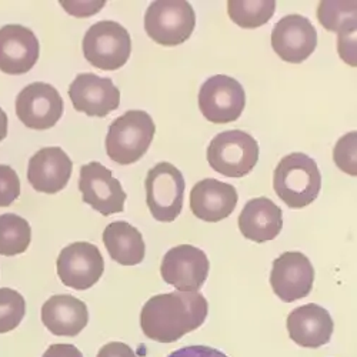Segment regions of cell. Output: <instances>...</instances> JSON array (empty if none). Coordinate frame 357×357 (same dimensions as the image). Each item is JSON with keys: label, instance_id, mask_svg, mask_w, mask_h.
<instances>
[{"label": "cell", "instance_id": "6da1fadb", "mask_svg": "<svg viewBox=\"0 0 357 357\" xmlns=\"http://www.w3.org/2000/svg\"><path fill=\"white\" fill-rule=\"evenodd\" d=\"M209 312V303L199 291L158 294L149 299L140 313V327L146 337L159 343H173L199 329Z\"/></svg>", "mask_w": 357, "mask_h": 357}, {"label": "cell", "instance_id": "7a4b0ae2", "mask_svg": "<svg viewBox=\"0 0 357 357\" xmlns=\"http://www.w3.org/2000/svg\"><path fill=\"white\" fill-rule=\"evenodd\" d=\"M273 189L290 209H303L312 204L321 189L317 163L301 152L284 156L275 169Z\"/></svg>", "mask_w": 357, "mask_h": 357}, {"label": "cell", "instance_id": "3957f363", "mask_svg": "<svg viewBox=\"0 0 357 357\" xmlns=\"http://www.w3.org/2000/svg\"><path fill=\"white\" fill-rule=\"evenodd\" d=\"M153 119L144 110H129L114 119L106 136L107 156L119 165H132L149 151L155 137Z\"/></svg>", "mask_w": 357, "mask_h": 357}, {"label": "cell", "instance_id": "277c9868", "mask_svg": "<svg viewBox=\"0 0 357 357\" xmlns=\"http://www.w3.org/2000/svg\"><path fill=\"white\" fill-rule=\"evenodd\" d=\"M86 61L100 70H117L126 65L132 52V39L126 27L113 20H102L89 27L83 42Z\"/></svg>", "mask_w": 357, "mask_h": 357}, {"label": "cell", "instance_id": "5b68a950", "mask_svg": "<svg viewBox=\"0 0 357 357\" xmlns=\"http://www.w3.org/2000/svg\"><path fill=\"white\" fill-rule=\"evenodd\" d=\"M195 26V9L185 0H159L149 6L144 15L147 36L162 46L185 43Z\"/></svg>", "mask_w": 357, "mask_h": 357}, {"label": "cell", "instance_id": "8992f818", "mask_svg": "<svg viewBox=\"0 0 357 357\" xmlns=\"http://www.w3.org/2000/svg\"><path fill=\"white\" fill-rule=\"evenodd\" d=\"M259 160L257 140L239 129L222 132L207 147V162L226 177H245Z\"/></svg>", "mask_w": 357, "mask_h": 357}, {"label": "cell", "instance_id": "52a82bcc", "mask_svg": "<svg viewBox=\"0 0 357 357\" xmlns=\"http://www.w3.org/2000/svg\"><path fill=\"white\" fill-rule=\"evenodd\" d=\"M146 203L158 222L170 223L183 209L185 178L172 163L162 162L149 170L146 181Z\"/></svg>", "mask_w": 357, "mask_h": 357}, {"label": "cell", "instance_id": "ba28073f", "mask_svg": "<svg viewBox=\"0 0 357 357\" xmlns=\"http://www.w3.org/2000/svg\"><path fill=\"white\" fill-rule=\"evenodd\" d=\"M246 106L243 86L236 79L218 75L207 79L199 92V107L207 121L218 125L236 122Z\"/></svg>", "mask_w": 357, "mask_h": 357}, {"label": "cell", "instance_id": "9c48e42d", "mask_svg": "<svg viewBox=\"0 0 357 357\" xmlns=\"http://www.w3.org/2000/svg\"><path fill=\"white\" fill-rule=\"evenodd\" d=\"M16 114L29 129H52L63 114V99L49 83L36 82L26 86L16 98Z\"/></svg>", "mask_w": 357, "mask_h": 357}, {"label": "cell", "instance_id": "30bf717a", "mask_svg": "<svg viewBox=\"0 0 357 357\" xmlns=\"http://www.w3.org/2000/svg\"><path fill=\"white\" fill-rule=\"evenodd\" d=\"M79 190L84 203L91 204L103 216L122 213L125 211L126 193L112 172L99 162L80 167Z\"/></svg>", "mask_w": 357, "mask_h": 357}, {"label": "cell", "instance_id": "8fae6325", "mask_svg": "<svg viewBox=\"0 0 357 357\" xmlns=\"http://www.w3.org/2000/svg\"><path fill=\"white\" fill-rule=\"evenodd\" d=\"M57 276L75 290H87L99 282L105 272V260L98 246L76 242L66 246L56 261Z\"/></svg>", "mask_w": 357, "mask_h": 357}, {"label": "cell", "instance_id": "7c38bea8", "mask_svg": "<svg viewBox=\"0 0 357 357\" xmlns=\"http://www.w3.org/2000/svg\"><path fill=\"white\" fill-rule=\"evenodd\" d=\"M209 269L206 253L192 245L172 248L160 264L163 280L181 291H199L209 276Z\"/></svg>", "mask_w": 357, "mask_h": 357}, {"label": "cell", "instance_id": "4fadbf2b", "mask_svg": "<svg viewBox=\"0 0 357 357\" xmlns=\"http://www.w3.org/2000/svg\"><path fill=\"white\" fill-rule=\"evenodd\" d=\"M314 282V269L309 257L301 252H286L272 266L271 284L280 301L291 303L306 297Z\"/></svg>", "mask_w": 357, "mask_h": 357}, {"label": "cell", "instance_id": "5bb4252c", "mask_svg": "<svg viewBox=\"0 0 357 357\" xmlns=\"http://www.w3.org/2000/svg\"><path fill=\"white\" fill-rule=\"evenodd\" d=\"M317 46V32L312 22L302 15L282 17L272 32V47L284 62L302 63Z\"/></svg>", "mask_w": 357, "mask_h": 357}, {"label": "cell", "instance_id": "9a60e30c", "mask_svg": "<svg viewBox=\"0 0 357 357\" xmlns=\"http://www.w3.org/2000/svg\"><path fill=\"white\" fill-rule=\"evenodd\" d=\"M69 98L77 112L89 117H105L121 105V92L112 79L80 73L69 86Z\"/></svg>", "mask_w": 357, "mask_h": 357}, {"label": "cell", "instance_id": "2e32d148", "mask_svg": "<svg viewBox=\"0 0 357 357\" xmlns=\"http://www.w3.org/2000/svg\"><path fill=\"white\" fill-rule=\"evenodd\" d=\"M39 40L31 29L6 24L0 29V72L24 75L39 59Z\"/></svg>", "mask_w": 357, "mask_h": 357}, {"label": "cell", "instance_id": "e0dca14e", "mask_svg": "<svg viewBox=\"0 0 357 357\" xmlns=\"http://www.w3.org/2000/svg\"><path fill=\"white\" fill-rule=\"evenodd\" d=\"M73 163L62 147H43L27 167V181L36 192L54 195L63 190L72 176Z\"/></svg>", "mask_w": 357, "mask_h": 357}, {"label": "cell", "instance_id": "ac0fdd59", "mask_svg": "<svg viewBox=\"0 0 357 357\" xmlns=\"http://www.w3.org/2000/svg\"><path fill=\"white\" fill-rule=\"evenodd\" d=\"M286 326L290 339L297 346L307 349H317L329 343L335 329L331 313L316 303L290 312Z\"/></svg>", "mask_w": 357, "mask_h": 357}, {"label": "cell", "instance_id": "d6986e66", "mask_svg": "<svg viewBox=\"0 0 357 357\" xmlns=\"http://www.w3.org/2000/svg\"><path fill=\"white\" fill-rule=\"evenodd\" d=\"M237 200L239 196L234 186L216 178H203L190 192V209L197 219L216 223L233 213Z\"/></svg>", "mask_w": 357, "mask_h": 357}, {"label": "cell", "instance_id": "ffe728a7", "mask_svg": "<svg viewBox=\"0 0 357 357\" xmlns=\"http://www.w3.org/2000/svg\"><path fill=\"white\" fill-rule=\"evenodd\" d=\"M42 321L54 336H77L89 323L84 302L70 294H54L42 306Z\"/></svg>", "mask_w": 357, "mask_h": 357}, {"label": "cell", "instance_id": "44dd1931", "mask_svg": "<svg viewBox=\"0 0 357 357\" xmlns=\"http://www.w3.org/2000/svg\"><path fill=\"white\" fill-rule=\"evenodd\" d=\"M283 227L282 209L267 197L249 200L239 216V229L246 239L264 243L279 236Z\"/></svg>", "mask_w": 357, "mask_h": 357}, {"label": "cell", "instance_id": "7402d4cb", "mask_svg": "<svg viewBox=\"0 0 357 357\" xmlns=\"http://www.w3.org/2000/svg\"><path fill=\"white\" fill-rule=\"evenodd\" d=\"M103 243L110 257L122 266H136L144 259L143 236L128 222L107 225L103 231Z\"/></svg>", "mask_w": 357, "mask_h": 357}, {"label": "cell", "instance_id": "603a6c76", "mask_svg": "<svg viewBox=\"0 0 357 357\" xmlns=\"http://www.w3.org/2000/svg\"><path fill=\"white\" fill-rule=\"evenodd\" d=\"M32 241V229L23 218L5 213L0 216V255L17 256L27 250Z\"/></svg>", "mask_w": 357, "mask_h": 357}, {"label": "cell", "instance_id": "cb8c5ba5", "mask_svg": "<svg viewBox=\"0 0 357 357\" xmlns=\"http://www.w3.org/2000/svg\"><path fill=\"white\" fill-rule=\"evenodd\" d=\"M276 10L275 0H229L227 13L229 17L243 29H256L266 24L272 19Z\"/></svg>", "mask_w": 357, "mask_h": 357}, {"label": "cell", "instance_id": "d4e9b609", "mask_svg": "<svg viewBox=\"0 0 357 357\" xmlns=\"http://www.w3.org/2000/svg\"><path fill=\"white\" fill-rule=\"evenodd\" d=\"M357 3L350 2H320L317 8V19L329 32L347 33L354 32L357 26Z\"/></svg>", "mask_w": 357, "mask_h": 357}, {"label": "cell", "instance_id": "484cf974", "mask_svg": "<svg viewBox=\"0 0 357 357\" xmlns=\"http://www.w3.org/2000/svg\"><path fill=\"white\" fill-rule=\"evenodd\" d=\"M26 313L23 296L9 287L0 289V335L15 331Z\"/></svg>", "mask_w": 357, "mask_h": 357}, {"label": "cell", "instance_id": "4316f807", "mask_svg": "<svg viewBox=\"0 0 357 357\" xmlns=\"http://www.w3.org/2000/svg\"><path fill=\"white\" fill-rule=\"evenodd\" d=\"M357 133L350 132L340 137L333 149V160L340 170L350 176H357Z\"/></svg>", "mask_w": 357, "mask_h": 357}, {"label": "cell", "instance_id": "83f0119b", "mask_svg": "<svg viewBox=\"0 0 357 357\" xmlns=\"http://www.w3.org/2000/svg\"><path fill=\"white\" fill-rule=\"evenodd\" d=\"M20 196V178L8 165H0V207L10 206Z\"/></svg>", "mask_w": 357, "mask_h": 357}, {"label": "cell", "instance_id": "f1b7e54d", "mask_svg": "<svg viewBox=\"0 0 357 357\" xmlns=\"http://www.w3.org/2000/svg\"><path fill=\"white\" fill-rule=\"evenodd\" d=\"M337 49L343 61L350 66H357L356 59V31L337 36Z\"/></svg>", "mask_w": 357, "mask_h": 357}, {"label": "cell", "instance_id": "f546056e", "mask_svg": "<svg viewBox=\"0 0 357 357\" xmlns=\"http://www.w3.org/2000/svg\"><path fill=\"white\" fill-rule=\"evenodd\" d=\"M105 3L106 2H102V0L100 2H65V0L61 2L63 9L76 17L93 16L105 6Z\"/></svg>", "mask_w": 357, "mask_h": 357}, {"label": "cell", "instance_id": "4dcf8cb0", "mask_svg": "<svg viewBox=\"0 0 357 357\" xmlns=\"http://www.w3.org/2000/svg\"><path fill=\"white\" fill-rule=\"evenodd\" d=\"M167 357H227L218 349L209 346H186L172 351Z\"/></svg>", "mask_w": 357, "mask_h": 357}, {"label": "cell", "instance_id": "1f68e13d", "mask_svg": "<svg viewBox=\"0 0 357 357\" xmlns=\"http://www.w3.org/2000/svg\"><path fill=\"white\" fill-rule=\"evenodd\" d=\"M98 357H137V356L128 344L121 342H110L99 350Z\"/></svg>", "mask_w": 357, "mask_h": 357}, {"label": "cell", "instance_id": "d6a6232c", "mask_svg": "<svg viewBox=\"0 0 357 357\" xmlns=\"http://www.w3.org/2000/svg\"><path fill=\"white\" fill-rule=\"evenodd\" d=\"M42 357H83V354L73 344L59 343V344L49 346Z\"/></svg>", "mask_w": 357, "mask_h": 357}, {"label": "cell", "instance_id": "836d02e7", "mask_svg": "<svg viewBox=\"0 0 357 357\" xmlns=\"http://www.w3.org/2000/svg\"><path fill=\"white\" fill-rule=\"evenodd\" d=\"M8 136V114L0 107V142L5 140Z\"/></svg>", "mask_w": 357, "mask_h": 357}]
</instances>
